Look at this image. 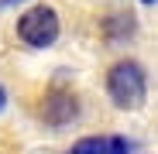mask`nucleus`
I'll list each match as a JSON object with an SVG mask.
<instances>
[{
  "label": "nucleus",
  "instance_id": "obj_1",
  "mask_svg": "<svg viewBox=\"0 0 158 154\" xmlns=\"http://www.w3.org/2000/svg\"><path fill=\"white\" fill-rule=\"evenodd\" d=\"M107 93L114 99V106L120 110H138L148 96V75L138 62H117L107 72Z\"/></svg>",
  "mask_w": 158,
  "mask_h": 154
},
{
  "label": "nucleus",
  "instance_id": "obj_2",
  "mask_svg": "<svg viewBox=\"0 0 158 154\" xmlns=\"http://www.w3.org/2000/svg\"><path fill=\"white\" fill-rule=\"evenodd\" d=\"M17 38L24 45H31V48H48V45H55L59 38V14L38 4L31 10H24L21 21H17Z\"/></svg>",
  "mask_w": 158,
  "mask_h": 154
},
{
  "label": "nucleus",
  "instance_id": "obj_3",
  "mask_svg": "<svg viewBox=\"0 0 158 154\" xmlns=\"http://www.w3.org/2000/svg\"><path fill=\"white\" fill-rule=\"evenodd\" d=\"M41 116H45V123H52V127L72 123V120L79 116V99H76L69 89H55V93L45 96V103H41Z\"/></svg>",
  "mask_w": 158,
  "mask_h": 154
},
{
  "label": "nucleus",
  "instance_id": "obj_4",
  "mask_svg": "<svg viewBox=\"0 0 158 154\" xmlns=\"http://www.w3.org/2000/svg\"><path fill=\"white\" fill-rule=\"evenodd\" d=\"M107 151H110V137H83L72 147V154H107Z\"/></svg>",
  "mask_w": 158,
  "mask_h": 154
},
{
  "label": "nucleus",
  "instance_id": "obj_5",
  "mask_svg": "<svg viewBox=\"0 0 158 154\" xmlns=\"http://www.w3.org/2000/svg\"><path fill=\"white\" fill-rule=\"evenodd\" d=\"M107 154H134V144L127 137H110V151Z\"/></svg>",
  "mask_w": 158,
  "mask_h": 154
},
{
  "label": "nucleus",
  "instance_id": "obj_6",
  "mask_svg": "<svg viewBox=\"0 0 158 154\" xmlns=\"http://www.w3.org/2000/svg\"><path fill=\"white\" fill-rule=\"evenodd\" d=\"M4 103H7V93H4V86H0V110H4Z\"/></svg>",
  "mask_w": 158,
  "mask_h": 154
},
{
  "label": "nucleus",
  "instance_id": "obj_7",
  "mask_svg": "<svg viewBox=\"0 0 158 154\" xmlns=\"http://www.w3.org/2000/svg\"><path fill=\"white\" fill-rule=\"evenodd\" d=\"M0 4H17V0H0Z\"/></svg>",
  "mask_w": 158,
  "mask_h": 154
},
{
  "label": "nucleus",
  "instance_id": "obj_8",
  "mask_svg": "<svg viewBox=\"0 0 158 154\" xmlns=\"http://www.w3.org/2000/svg\"><path fill=\"white\" fill-rule=\"evenodd\" d=\"M141 4H158V0H141Z\"/></svg>",
  "mask_w": 158,
  "mask_h": 154
}]
</instances>
